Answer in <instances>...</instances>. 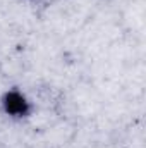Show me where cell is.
<instances>
[{
	"instance_id": "1",
	"label": "cell",
	"mask_w": 146,
	"mask_h": 148,
	"mask_svg": "<svg viewBox=\"0 0 146 148\" xmlns=\"http://www.w3.org/2000/svg\"><path fill=\"white\" fill-rule=\"evenodd\" d=\"M2 105H3V110L7 112L9 115H14V117H24V115L29 114V103H28V100L24 98V95H21L16 90L7 91L3 95Z\"/></svg>"
}]
</instances>
